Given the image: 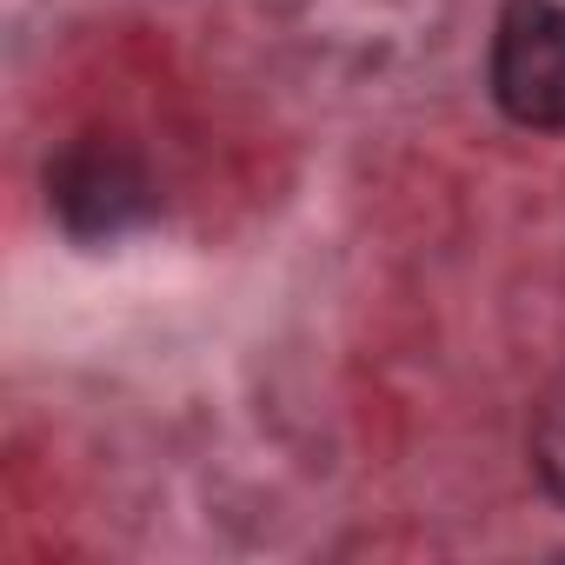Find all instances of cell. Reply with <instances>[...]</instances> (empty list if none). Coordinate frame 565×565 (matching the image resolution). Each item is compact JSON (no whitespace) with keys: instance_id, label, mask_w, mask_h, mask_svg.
Returning a JSON list of instances; mask_svg holds the SVG:
<instances>
[{"instance_id":"cell-1","label":"cell","mask_w":565,"mask_h":565,"mask_svg":"<svg viewBox=\"0 0 565 565\" xmlns=\"http://www.w3.org/2000/svg\"><path fill=\"white\" fill-rule=\"evenodd\" d=\"M492 100L505 120L565 134V8L558 0H505L492 28Z\"/></svg>"},{"instance_id":"cell-2","label":"cell","mask_w":565,"mask_h":565,"mask_svg":"<svg viewBox=\"0 0 565 565\" xmlns=\"http://www.w3.org/2000/svg\"><path fill=\"white\" fill-rule=\"evenodd\" d=\"M47 200L67 220V233L114 239V233H127L153 213V180H147V167L127 140L87 134L74 147H61V160L47 167Z\"/></svg>"},{"instance_id":"cell-3","label":"cell","mask_w":565,"mask_h":565,"mask_svg":"<svg viewBox=\"0 0 565 565\" xmlns=\"http://www.w3.org/2000/svg\"><path fill=\"white\" fill-rule=\"evenodd\" d=\"M532 466H539L545 492L565 499V373L545 386V399L532 413Z\"/></svg>"}]
</instances>
